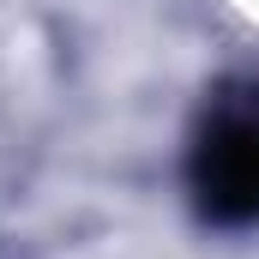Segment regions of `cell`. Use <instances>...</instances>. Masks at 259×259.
<instances>
[{
    "label": "cell",
    "instance_id": "1",
    "mask_svg": "<svg viewBox=\"0 0 259 259\" xmlns=\"http://www.w3.org/2000/svg\"><path fill=\"white\" fill-rule=\"evenodd\" d=\"M193 193L217 223H259V103L211 121L193 151Z\"/></svg>",
    "mask_w": 259,
    "mask_h": 259
}]
</instances>
